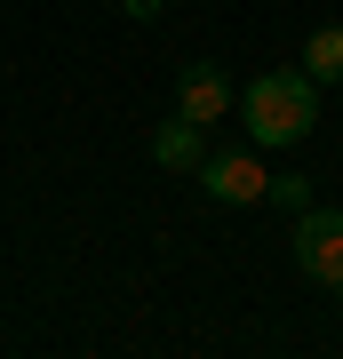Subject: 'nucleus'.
Here are the masks:
<instances>
[{"instance_id":"8","label":"nucleus","mask_w":343,"mask_h":359,"mask_svg":"<svg viewBox=\"0 0 343 359\" xmlns=\"http://www.w3.org/2000/svg\"><path fill=\"white\" fill-rule=\"evenodd\" d=\"M120 8H128V16H160V0H120Z\"/></svg>"},{"instance_id":"6","label":"nucleus","mask_w":343,"mask_h":359,"mask_svg":"<svg viewBox=\"0 0 343 359\" xmlns=\"http://www.w3.org/2000/svg\"><path fill=\"white\" fill-rule=\"evenodd\" d=\"M304 72L328 88V80H343V25H319L311 40H304Z\"/></svg>"},{"instance_id":"9","label":"nucleus","mask_w":343,"mask_h":359,"mask_svg":"<svg viewBox=\"0 0 343 359\" xmlns=\"http://www.w3.org/2000/svg\"><path fill=\"white\" fill-rule=\"evenodd\" d=\"M335 295H343V280H335Z\"/></svg>"},{"instance_id":"2","label":"nucleus","mask_w":343,"mask_h":359,"mask_svg":"<svg viewBox=\"0 0 343 359\" xmlns=\"http://www.w3.org/2000/svg\"><path fill=\"white\" fill-rule=\"evenodd\" d=\"M191 176H200V192L224 200V208H255V200H271V168L255 160V152H208Z\"/></svg>"},{"instance_id":"3","label":"nucleus","mask_w":343,"mask_h":359,"mask_svg":"<svg viewBox=\"0 0 343 359\" xmlns=\"http://www.w3.org/2000/svg\"><path fill=\"white\" fill-rule=\"evenodd\" d=\"M295 264L328 287L343 280V208H304L295 216Z\"/></svg>"},{"instance_id":"1","label":"nucleus","mask_w":343,"mask_h":359,"mask_svg":"<svg viewBox=\"0 0 343 359\" xmlns=\"http://www.w3.org/2000/svg\"><path fill=\"white\" fill-rule=\"evenodd\" d=\"M231 112L248 120V136L264 144V152L271 144H295V136H311V120H319V80L311 72H264Z\"/></svg>"},{"instance_id":"7","label":"nucleus","mask_w":343,"mask_h":359,"mask_svg":"<svg viewBox=\"0 0 343 359\" xmlns=\"http://www.w3.org/2000/svg\"><path fill=\"white\" fill-rule=\"evenodd\" d=\"M271 192H280V208H295V216H304V208H311V184H304V176H280V184H271Z\"/></svg>"},{"instance_id":"4","label":"nucleus","mask_w":343,"mask_h":359,"mask_svg":"<svg viewBox=\"0 0 343 359\" xmlns=\"http://www.w3.org/2000/svg\"><path fill=\"white\" fill-rule=\"evenodd\" d=\"M231 104H240V96H231L224 65H208V56H200V65L176 72V112H184V120H200V128H208V120H224Z\"/></svg>"},{"instance_id":"5","label":"nucleus","mask_w":343,"mask_h":359,"mask_svg":"<svg viewBox=\"0 0 343 359\" xmlns=\"http://www.w3.org/2000/svg\"><path fill=\"white\" fill-rule=\"evenodd\" d=\"M152 160L160 168H200L208 160V144H200V120H160V128H152Z\"/></svg>"}]
</instances>
